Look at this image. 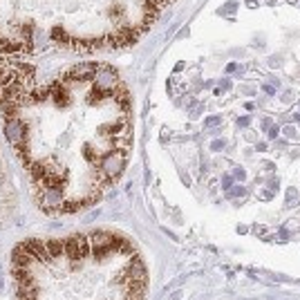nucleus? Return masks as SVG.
<instances>
[{
    "label": "nucleus",
    "instance_id": "obj_1",
    "mask_svg": "<svg viewBox=\"0 0 300 300\" xmlns=\"http://www.w3.org/2000/svg\"><path fill=\"white\" fill-rule=\"evenodd\" d=\"M92 256V242L90 235H72L65 240V258L72 262V269H76L86 258Z\"/></svg>",
    "mask_w": 300,
    "mask_h": 300
},
{
    "label": "nucleus",
    "instance_id": "obj_2",
    "mask_svg": "<svg viewBox=\"0 0 300 300\" xmlns=\"http://www.w3.org/2000/svg\"><path fill=\"white\" fill-rule=\"evenodd\" d=\"M5 137H7V141L11 146H14L16 152L20 150H27V126L20 121L18 117H11L5 121Z\"/></svg>",
    "mask_w": 300,
    "mask_h": 300
},
{
    "label": "nucleus",
    "instance_id": "obj_3",
    "mask_svg": "<svg viewBox=\"0 0 300 300\" xmlns=\"http://www.w3.org/2000/svg\"><path fill=\"white\" fill-rule=\"evenodd\" d=\"M36 202L45 213H56V211H63L65 195L59 188H41L36 195Z\"/></svg>",
    "mask_w": 300,
    "mask_h": 300
},
{
    "label": "nucleus",
    "instance_id": "obj_4",
    "mask_svg": "<svg viewBox=\"0 0 300 300\" xmlns=\"http://www.w3.org/2000/svg\"><path fill=\"white\" fill-rule=\"evenodd\" d=\"M22 244H25V249L34 256L36 262H43V264L54 262L52 253H49V249H47V244H45L43 240H38V237H32V240H25Z\"/></svg>",
    "mask_w": 300,
    "mask_h": 300
},
{
    "label": "nucleus",
    "instance_id": "obj_5",
    "mask_svg": "<svg viewBox=\"0 0 300 300\" xmlns=\"http://www.w3.org/2000/svg\"><path fill=\"white\" fill-rule=\"evenodd\" d=\"M11 262H14L16 267H30L34 262V256L25 249V244H18L14 249V253H11Z\"/></svg>",
    "mask_w": 300,
    "mask_h": 300
},
{
    "label": "nucleus",
    "instance_id": "obj_6",
    "mask_svg": "<svg viewBox=\"0 0 300 300\" xmlns=\"http://www.w3.org/2000/svg\"><path fill=\"white\" fill-rule=\"evenodd\" d=\"M45 244H47L49 253H52V258H63L65 256V240H56V237H52V240H45Z\"/></svg>",
    "mask_w": 300,
    "mask_h": 300
}]
</instances>
